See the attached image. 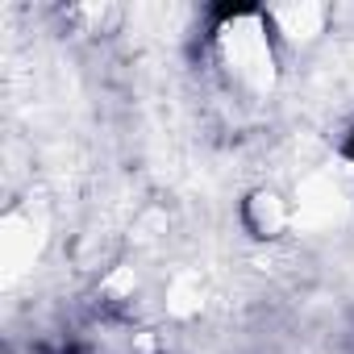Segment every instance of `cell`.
<instances>
[{
    "mask_svg": "<svg viewBox=\"0 0 354 354\" xmlns=\"http://www.w3.org/2000/svg\"><path fill=\"white\" fill-rule=\"evenodd\" d=\"M346 150H350V158H354V138H350V146H346Z\"/></svg>",
    "mask_w": 354,
    "mask_h": 354,
    "instance_id": "1",
    "label": "cell"
}]
</instances>
